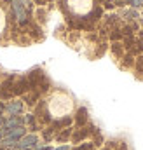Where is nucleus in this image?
Returning a JSON list of instances; mask_svg holds the SVG:
<instances>
[{
  "instance_id": "nucleus-6",
  "label": "nucleus",
  "mask_w": 143,
  "mask_h": 150,
  "mask_svg": "<svg viewBox=\"0 0 143 150\" xmlns=\"http://www.w3.org/2000/svg\"><path fill=\"white\" fill-rule=\"evenodd\" d=\"M2 110H4V107H2V105H0V113H2Z\"/></svg>"
},
{
  "instance_id": "nucleus-7",
  "label": "nucleus",
  "mask_w": 143,
  "mask_h": 150,
  "mask_svg": "<svg viewBox=\"0 0 143 150\" xmlns=\"http://www.w3.org/2000/svg\"><path fill=\"white\" fill-rule=\"evenodd\" d=\"M40 150H49V149H40Z\"/></svg>"
},
{
  "instance_id": "nucleus-8",
  "label": "nucleus",
  "mask_w": 143,
  "mask_h": 150,
  "mask_svg": "<svg viewBox=\"0 0 143 150\" xmlns=\"http://www.w3.org/2000/svg\"><path fill=\"white\" fill-rule=\"evenodd\" d=\"M0 124H2V120H0Z\"/></svg>"
},
{
  "instance_id": "nucleus-2",
  "label": "nucleus",
  "mask_w": 143,
  "mask_h": 150,
  "mask_svg": "<svg viewBox=\"0 0 143 150\" xmlns=\"http://www.w3.org/2000/svg\"><path fill=\"white\" fill-rule=\"evenodd\" d=\"M12 11H14L16 19H18L19 23H25V21H26V9L21 5L19 0H12Z\"/></svg>"
},
{
  "instance_id": "nucleus-4",
  "label": "nucleus",
  "mask_w": 143,
  "mask_h": 150,
  "mask_svg": "<svg viewBox=\"0 0 143 150\" xmlns=\"http://www.w3.org/2000/svg\"><path fill=\"white\" fill-rule=\"evenodd\" d=\"M19 126H23V120H21V119H18V117H14V119H11V120L4 122V129H5V131L14 129V127H19Z\"/></svg>"
},
{
  "instance_id": "nucleus-3",
  "label": "nucleus",
  "mask_w": 143,
  "mask_h": 150,
  "mask_svg": "<svg viewBox=\"0 0 143 150\" xmlns=\"http://www.w3.org/2000/svg\"><path fill=\"white\" fill-rule=\"evenodd\" d=\"M21 108H23L21 101H12V103L7 105V113L9 115H18V113L21 112Z\"/></svg>"
},
{
  "instance_id": "nucleus-5",
  "label": "nucleus",
  "mask_w": 143,
  "mask_h": 150,
  "mask_svg": "<svg viewBox=\"0 0 143 150\" xmlns=\"http://www.w3.org/2000/svg\"><path fill=\"white\" fill-rule=\"evenodd\" d=\"M56 150H68V147H59V149H56Z\"/></svg>"
},
{
  "instance_id": "nucleus-1",
  "label": "nucleus",
  "mask_w": 143,
  "mask_h": 150,
  "mask_svg": "<svg viewBox=\"0 0 143 150\" xmlns=\"http://www.w3.org/2000/svg\"><path fill=\"white\" fill-rule=\"evenodd\" d=\"M16 149H19V150H35L37 149V136L35 134H28V136L19 138L18 143H16Z\"/></svg>"
}]
</instances>
